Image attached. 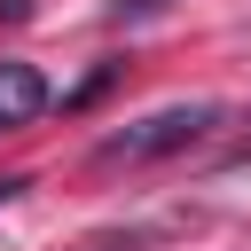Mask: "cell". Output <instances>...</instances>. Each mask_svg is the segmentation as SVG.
Instances as JSON below:
<instances>
[{"label": "cell", "mask_w": 251, "mask_h": 251, "mask_svg": "<svg viewBox=\"0 0 251 251\" xmlns=\"http://www.w3.org/2000/svg\"><path fill=\"white\" fill-rule=\"evenodd\" d=\"M227 110L220 102H173V110H149V118H133V126H118V133H102L94 141V165H157V157H180V149H196L212 126H220Z\"/></svg>", "instance_id": "cell-1"}, {"label": "cell", "mask_w": 251, "mask_h": 251, "mask_svg": "<svg viewBox=\"0 0 251 251\" xmlns=\"http://www.w3.org/2000/svg\"><path fill=\"white\" fill-rule=\"evenodd\" d=\"M47 102H55V94H47V78H39L31 63H0V133L31 126V118H39Z\"/></svg>", "instance_id": "cell-2"}, {"label": "cell", "mask_w": 251, "mask_h": 251, "mask_svg": "<svg viewBox=\"0 0 251 251\" xmlns=\"http://www.w3.org/2000/svg\"><path fill=\"white\" fill-rule=\"evenodd\" d=\"M173 0H110V24H157Z\"/></svg>", "instance_id": "cell-3"}, {"label": "cell", "mask_w": 251, "mask_h": 251, "mask_svg": "<svg viewBox=\"0 0 251 251\" xmlns=\"http://www.w3.org/2000/svg\"><path fill=\"white\" fill-rule=\"evenodd\" d=\"M24 188H31V180H24V173H0V212H8V204H16V196H24Z\"/></svg>", "instance_id": "cell-4"}, {"label": "cell", "mask_w": 251, "mask_h": 251, "mask_svg": "<svg viewBox=\"0 0 251 251\" xmlns=\"http://www.w3.org/2000/svg\"><path fill=\"white\" fill-rule=\"evenodd\" d=\"M31 8H39V0H0V24H24Z\"/></svg>", "instance_id": "cell-5"}]
</instances>
